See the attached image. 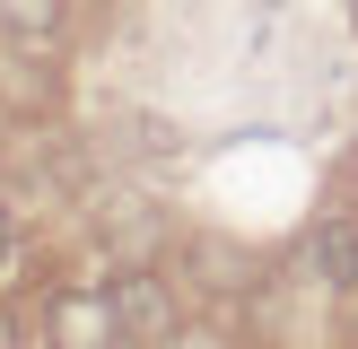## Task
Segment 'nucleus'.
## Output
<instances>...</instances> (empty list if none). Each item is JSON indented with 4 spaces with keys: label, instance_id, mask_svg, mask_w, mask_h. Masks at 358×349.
I'll return each instance as SVG.
<instances>
[{
    "label": "nucleus",
    "instance_id": "obj_1",
    "mask_svg": "<svg viewBox=\"0 0 358 349\" xmlns=\"http://www.w3.org/2000/svg\"><path fill=\"white\" fill-rule=\"evenodd\" d=\"M44 332L52 349H114L122 323H114V288H62L44 306Z\"/></svg>",
    "mask_w": 358,
    "mask_h": 349
},
{
    "label": "nucleus",
    "instance_id": "obj_2",
    "mask_svg": "<svg viewBox=\"0 0 358 349\" xmlns=\"http://www.w3.org/2000/svg\"><path fill=\"white\" fill-rule=\"evenodd\" d=\"M114 323L131 332V341H166V332H175V297H166V279L122 271V279H114Z\"/></svg>",
    "mask_w": 358,
    "mask_h": 349
},
{
    "label": "nucleus",
    "instance_id": "obj_3",
    "mask_svg": "<svg viewBox=\"0 0 358 349\" xmlns=\"http://www.w3.org/2000/svg\"><path fill=\"white\" fill-rule=\"evenodd\" d=\"M0 27L17 44H44V35H62V0H0Z\"/></svg>",
    "mask_w": 358,
    "mask_h": 349
},
{
    "label": "nucleus",
    "instance_id": "obj_4",
    "mask_svg": "<svg viewBox=\"0 0 358 349\" xmlns=\"http://www.w3.org/2000/svg\"><path fill=\"white\" fill-rule=\"evenodd\" d=\"M324 271L341 279V288H358V236L350 227H324Z\"/></svg>",
    "mask_w": 358,
    "mask_h": 349
},
{
    "label": "nucleus",
    "instance_id": "obj_5",
    "mask_svg": "<svg viewBox=\"0 0 358 349\" xmlns=\"http://www.w3.org/2000/svg\"><path fill=\"white\" fill-rule=\"evenodd\" d=\"M9 253H17V227H9V209H0V271H9Z\"/></svg>",
    "mask_w": 358,
    "mask_h": 349
},
{
    "label": "nucleus",
    "instance_id": "obj_6",
    "mask_svg": "<svg viewBox=\"0 0 358 349\" xmlns=\"http://www.w3.org/2000/svg\"><path fill=\"white\" fill-rule=\"evenodd\" d=\"M0 349H17V314L9 306H0Z\"/></svg>",
    "mask_w": 358,
    "mask_h": 349
},
{
    "label": "nucleus",
    "instance_id": "obj_7",
    "mask_svg": "<svg viewBox=\"0 0 358 349\" xmlns=\"http://www.w3.org/2000/svg\"><path fill=\"white\" fill-rule=\"evenodd\" d=\"M350 174H358V157H350Z\"/></svg>",
    "mask_w": 358,
    "mask_h": 349
}]
</instances>
